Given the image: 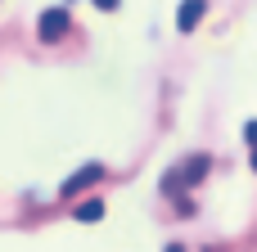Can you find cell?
Wrapping results in <instances>:
<instances>
[{"instance_id":"obj_1","label":"cell","mask_w":257,"mask_h":252,"mask_svg":"<svg viewBox=\"0 0 257 252\" xmlns=\"http://www.w3.org/2000/svg\"><path fill=\"white\" fill-rule=\"evenodd\" d=\"M208 167H212V158H208V153H194L185 167H172V171L163 176V194H181V189L199 185V180L208 176Z\"/></svg>"},{"instance_id":"obj_2","label":"cell","mask_w":257,"mask_h":252,"mask_svg":"<svg viewBox=\"0 0 257 252\" xmlns=\"http://www.w3.org/2000/svg\"><path fill=\"white\" fill-rule=\"evenodd\" d=\"M68 27H72V18H68V9H45V14L36 18V36H41L45 45H54V41H63V36H68Z\"/></svg>"},{"instance_id":"obj_3","label":"cell","mask_w":257,"mask_h":252,"mask_svg":"<svg viewBox=\"0 0 257 252\" xmlns=\"http://www.w3.org/2000/svg\"><path fill=\"white\" fill-rule=\"evenodd\" d=\"M99 180H104V167H99V162H86L81 171H72V176L63 180V189H59V194H63V198H77V194H86V189H90V185H99Z\"/></svg>"},{"instance_id":"obj_5","label":"cell","mask_w":257,"mask_h":252,"mask_svg":"<svg viewBox=\"0 0 257 252\" xmlns=\"http://www.w3.org/2000/svg\"><path fill=\"white\" fill-rule=\"evenodd\" d=\"M104 216V198H86V203H77V221H99Z\"/></svg>"},{"instance_id":"obj_4","label":"cell","mask_w":257,"mask_h":252,"mask_svg":"<svg viewBox=\"0 0 257 252\" xmlns=\"http://www.w3.org/2000/svg\"><path fill=\"white\" fill-rule=\"evenodd\" d=\"M203 9H208L203 0H181V9H176V27H181V32H194L199 18H203Z\"/></svg>"},{"instance_id":"obj_6","label":"cell","mask_w":257,"mask_h":252,"mask_svg":"<svg viewBox=\"0 0 257 252\" xmlns=\"http://www.w3.org/2000/svg\"><path fill=\"white\" fill-rule=\"evenodd\" d=\"M95 5H99V9H117L122 0H95Z\"/></svg>"},{"instance_id":"obj_8","label":"cell","mask_w":257,"mask_h":252,"mask_svg":"<svg viewBox=\"0 0 257 252\" xmlns=\"http://www.w3.org/2000/svg\"><path fill=\"white\" fill-rule=\"evenodd\" d=\"M253 171H257V149H253Z\"/></svg>"},{"instance_id":"obj_7","label":"cell","mask_w":257,"mask_h":252,"mask_svg":"<svg viewBox=\"0 0 257 252\" xmlns=\"http://www.w3.org/2000/svg\"><path fill=\"white\" fill-rule=\"evenodd\" d=\"M167 252H185V248H181V243H172V248H167Z\"/></svg>"}]
</instances>
